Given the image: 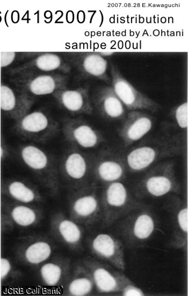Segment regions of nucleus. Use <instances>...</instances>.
<instances>
[{
	"instance_id": "nucleus-1",
	"label": "nucleus",
	"mask_w": 188,
	"mask_h": 296,
	"mask_svg": "<svg viewBox=\"0 0 188 296\" xmlns=\"http://www.w3.org/2000/svg\"><path fill=\"white\" fill-rule=\"evenodd\" d=\"M185 145V134L171 131L166 125L159 134L131 150L124 157L125 163L131 172H142L161 161L179 157L184 152Z\"/></svg>"
},
{
	"instance_id": "nucleus-2",
	"label": "nucleus",
	"mask_w": 188,
	"mask_h": 296,
	"mask_svg": "<svg viewBox=\"0 0 188 296\" xmlns=\"http://www.w3.org/2000/svg\"><path fill=\"white\" fill-rule=\"evenodd\" d=\"M116 224V233L124 245L136 249L144 246L153 236L158 219L150 207L142 204Z\"/></svg>"
},
{
	"instance_id": "nucleus-3",
	"label": "nucleus",
	"mask_w": 188,
	"mask_h": 296,
	"mask_svg": "<svg viewBox=\"0 0 188 296\" xmlns=\"http://www.w3.org/2000/svg\"><path fill=\"white\" fill-rule=\"evenodd\" d=\"M134 191L137 199L179 194L181 185L177 178L174 160H165L154 165L138 181Z\"/></svg>"
},
{
	"instance_id": "nucleus-4",
	"label": "nucleus",
	"mask_w": 188,
	"mask_h": 296,
	"mask_svg": "<svg viewBox=\"0 0 188 296\" xmlns=\"http://www.w3.org/2000/svg\"><path fill=\"white\" fill-rule=\"evenodd\" d=\"M20 157L48 193L52 196L58 195L59 163L54 156L35 144H27L21 148Z\"/></svg>"
},
{
	"instance_id": "nucleus-5",
	"label": "nucleus",
	"mask_w": 188,
	"mask_h": 296,
	"mask_svg": "<svg viewBox=\"0 0 188 296\" xmlns=\"http://www.w3.org/2000/svg\"><path fill=\"white\" fill-rule=\"evenodd\" d=\"M101 221L104 228L115 225L142 203L130 193L122 181L107 185L101 197Z\"/></svg>"
},
{
	"instance_id": "nucleus-6",
	"label": "nucleus",
	"mask_w": 188,
	"mask_h": 296,
	"mask_svg": "<svg viewBox=\"0 0 188 296\" xmlns=\"http://www.w3.org/2000/svg\"><path fill=\"white\" fill-rule=\"evenodd\" d=\"M98 191L97 186L94 184L72 191L70 206L72 220L86 226H92L101 221V198Z\"/></svg>"
},
{
	"instance_id": "nucleus-7",
	"label": "nucleus",
	"mask_w": 188,
	"mask_h": 296,
	"mask_svg": "<svg viewBox=\"0 0 188 296\" xmlns=\"http://www.w3.org/2000/svg\"><path fill=\"white\" fill-rule=\"evenodd\" d=\"M93 158L72 146L62 155L59 163V175L72 191L89 185V178L93 175Z\"/></svg>"
},
{
	"instance_id": "nucleus-8",
	"label": "nucleus",
	"mask_w": 188,
	"mask_h": 296,
	"mask_svg": "<svg viewBox=\"0 0 188 296\" xmlns=\"http://www.w3.org/2000/svg\"><path fill=\"white\" fill-rule=\"evenodd\" d=\"M111 78L112 86L127 110L151 113L160 110L159 103L135 88L115 65H111Z\"/></svg>"
},
{
	"instance_id": "nucleus-9",
	"label": "nucleus",
	"mask_w": 188,
	"mask_h": 296,
	"mask_svg": "<svg viewBox=\"0 0 188 296\" xmlns=\"http://www.w3.org/2000/svg\"><path fill=\"white\" fill-rule=\"evenodd\" d=\"M127 170L124 157L113 150H104L93 158V175L106 185L122 181Z\"/></svg>"
},
{
	"instance_id": "nucleus-10",
	"label": "nucleus",
	"mask_w": 188,
	"mask_h": 296,
	"mask_svg": "<svg viewBox=\"0 0 188 296\" xmlns=\"http://www.w3.org/2000/svg\"><path fill=\"white\" fill-rule=\"evenodd\" d=\"M19 131L25 138L36 143L48 142L60 132L58 124L40 112L25 117L20 123Z\"/></svg>"
},
{
	"instance_id": "nucleus-11",
	"label": "nucleus",
	"mask_w": 188,
	"mask_h": 296,
	"mask_svg": "<svg viewBox=\"0 0 188 296\" xmlns=\"http://www.w3.org/2000/svg\"><path fill=\"white\" fill-rule=\"evenodd\" d=\"M90 244L94 256L119 271H125V246L119 238L109 234L100 233L94 237Z\"/></svg>"
},
{
	"instance_id": "nucleus-12",
	"label": "nucleus",
	"mask_w": 188,
	"mask_h": 296,
	"mask_svg": "<svg viewBox=\"0 0 188 296\" xmlns=\"http://www.w3.org/2000/svg\"><path fill=\"white\" fill-rule=\"evenodd\" d=\"M165 209L169 213L172 222L171 248L184 249L188 238V207L185 200L173 194L167 199Z\"/></svg>"
},
{
	"instance_id": "nucleus-13",
	"label": "nucleus",
	"mask_w": 188,
	"mask_h": 296,
	"mask_svg": "<svg viewBox=\"0 0 188 296\" xmlns=\"http://www.w3.org/2000/svg\"><path fill=\"white\" fill-rule=\"evenodd\" d=\"M62 132L71 146L78 149H95L106 142L100 131L80 120L66 121L62 126Z\"/></svg>"
},
{
	"instance_id": "nucleus-14",
	"label": "nucleus",
	"mask_w": 188,
	"mask_h": 296,
	"mask_svg": "<svg viewBox=\"0 0 188 296\" xmlns=\"http://www.w3.org/2000/svg\"><path fill=\"white\" fill-rule=\"evenodd\" d=\"M154 123L153 117L146 112L130 111L118 130L123 147L128 148L143 139L152 129Z\"/></svg>"
},
{
	"instance_id": "nucleus-15",
	"label": "nucleus",
	"mask_w": 188,
	"mask_h": 296,
	"mask_svg": "<svg viewBox=\"0 0 188 296\" xmlns=\"http://www.w3.org/2000/svg\"><path fill=\"white\" fill-rule=\"evenodd\" d=\"M83 264L90 272L94 285L101 294H119L124 274L110 264L88 258Z\"/></svg>"
},
{
	"instance_id": "nucleus-16",
	"label": "nucleus",
	"mask_w": 188,
	"mask_h": 296,
	"mask_svg": "<svg viewBox=\"0 0 188 296\" xmlns=\"http://www.w3.org/2000/svg\"><path fill=\"white\" fill-rule=\"evenodd\" d=\"M53 222L55 231L61 241L73 251H81L83 231L80 225L61 214H56Z\"/></svg>"
},
{
	"instance_id": "nucleus-17",
	"label": "nucleus",
	"mask_w": 188,
	"mask_h": 296,
	"mask_svg": "<svg viewBox=\"0 0 188 296\" xmlns=\"http://www.w3.org/2000/svg\"><path fill=\"white\" fill-rule=\"evenodd\" d=\"M97 106L103 117L109 120L123 121L127 116V109L112 86L106 87L99 93Z\"/></svg>"
},
{
	"instance_id": "nucleus-18",
	"label": "nucleus",
	"mask_w": 188,
	"mask_h": 296,
	"mask_svg": "<svg viewBox=\"0 0 188 296\" xmlns=\"http://www.w3.org/2000/svg\"><path fill=\"white\" fill-rule=\"evenodd\" d=\"M95 287L91 274L83 263L78 264L68 283L66 294L72 296L90 295Z\"/></svg>"
},
{
	"instance_id": "nucleus-19",
	"label": "nucleus",
	"mask_w": 188,
	"mask_h": 296,
	"mask_svg": "<svg viewBox=\"0 0 188 296\" xmlns=\"http://www.w3.org/2000/svg\"><path fill=\"white\" fill-rule=\"evenodd\" d=\"M70 262L68 259H61L56 262L45 263L40 270L41 279L49 287L58 286L69 277Z\"/></svg>"
},
{
	"instance_id": "nucleus-20",
	"label": "nucleus",
	"mask_w": 188,
	"mask_h": 296,
	"mask_svg": "<svg viewBox=\"0 0 188 296\" xmlns=\"http://www.w3.org/2000/svg\"><path fill=\"white\" fill-rule=\"evenodd\" d=\"M60 100L66 110L72 112L90 113L92 110L85 91H65L61 93Z\"/></svg>"
},
{
	"instance_id": "nucleus-21",
	"label": "nucleus",
	"mask_w": 188,
	"mask_h": 296,
	"mask_svg": "<svg viewBox=\"0 0 188 296\" xmlns=\"http://www.w3.org/2000/svg\"><path fill=\"white\" fill-rule=\"evenodd\" d=\"M9 192L13 198L23 203H36L43 200L39 190L29 182L14 181L9 186Z\"/></svg>"
},
{
	"instance_id": "nucleus-22",
	"label": "nucleus",
	"mask_w": 188,
	"mask_h": 296,
	"mask_svg": "<svg viewBox=\"0 0 188 296\" xmlns=\"http://www.w3.org/2000/svg\"><path fill=\"white\" fill-rule=\"evenodd\" d=\"M52 252V247L48 242L38 240L27 246L24 257L28 263L39 264L46 261L51 256Z\"/></svg>"
},
{
	"instance_id": "nucleus-23",
	"label": "nucleus",
	"mask_w": 188,
	"mask_h": 296,
	"mask_svg": "<svg viewBox=\"0 0 188 296\" xmlns=\"http://www.w3.org/2000/svg\"><path fill=\"white\" fill-rule=\"evenodd\" d=\"M83 68L88 74L97 77L103 78L108 81H111V78L107 75L108 64L103 57L98 54L88 55L83 63Z\"/></svg>"
},
{
	"instance_id": "nucleus-24",
	"label": "nucleus",
	"mask_w": 188,
	"mask_h": 296,
	"mask_svg": "<svg viewBox=\"0 0 188 296\" xmlns=\"http://www.w3.org/2000/svg\"><path fill=\"white\" fill-rule=\"evenodd\" d=\"M38 210L28 206L19 205L15 207L12 213L14 221L19 225L29 227L36 224L40 217Z\"/></svg>"
},
{
	"instance_id": "nucleus-25",
	"label": "nucleus",
	"mask_w": 188,
	"mask_h": 296,
	"mask_svg": "<svg viewBox=\"0 0 188 296\" xmlns=\"http://www.w3.org/2000/svg\"><path fill=\"white\" fill-rule=\"evenodd\" d=\"M56 88L55 81L50 76H40L32 82L30 85V90L37 96L51 94Z\"/></svg>"
},
{
	"instance_id": "nucleus-26",
	"label": "nucleus",
	"mask_w": 188,
	"mask_h": 296,
	"mask_svg": "<svg viewBox=\"0 0 188 296\" xmlns=\"http://www.w3.org/2000/svg\"><path fill=\"white\" fill-rule=\"evenodd\" d=\"M172 120L174 122L173 125L170 126L172 128L180 129L184 131L188 127V103L186 101L181 103L172 109L170 112Z\"/></svg>"
},
{
	"instance_id": "nucleus-27",
	"label": "nucleus",
	"mask_w": 188,
	"mask_h": 296,
	"mask_svg": "<svg viewBox=\"0 0 188 296\" xmlns=\"http://www.w3.org/2000/svg\"><path fill=\"white\" fill-rule=\"evenodd\" d=\"M61 64L59 57L54 54H45L38 57L36 65L38 68L45 71L58 69Z\"/></svg>"
},
{
	"instance_id": "nucleus-28",
	"label": "nucleus",
	"mask_w": 188,
	"mask_h": 296,
	"mask_svg": "<svg viewBox=\"0 0 188 296\" xmlns=\"http://www.w3.org/2000/svg\"><path fill=\"white\" fill-rule=\"evenodd\" d=\"M0 106L2 110L12 111L16 106V98L13 91L7 86L0 87Z\"/></svg>"
},
{
	"instance_id": "nucleus-29",
	"label": "nucleus",
	"mask_w": 188,
	"mask_h": 296,
	"mask_svg": "<svg viewBox=\"0 0 188 296\" xmlns=\"http://www.w3.org/2000/svg\"><path fill=\"white\" fill-rule=\"evenodd\" d=\"M119 294L123 296H144L143 291L124 274Z\"/></svg>"
},
{
	"instance_id": "nucleus-30",
	"label": "nucleus",
	"mask_w": 188,
	"mask_h": 296,
	"mask_svg": "<svg viewBox=\"0 0 188 296\" xmlns=\"http://www.w3.org/2000/svg\"><path fill=\"white\" fill-rule=\"evenodd\" d=\"M14 52H1L0 53V66L5 67L11 64L14 60Z\"/></svg>"
},
{
	"instance_id": "nucleus-31",
	"label": "nucleus",
	"mask_w": 188,
	"mask_h": 296,
	"mask_svg": "<svg viewBox=\"0 0 188 296\" xmlns=\"http://www.w3.org/2000/svg\"><path fill=\"white\" fill-rule=\"evenodd\" d=\"M11 269V266L8 260L6 258L0 259V278L3 279L7 276Z\"/></svg>"
},
{
	"instance_id": "nucleus-32",
	"label": "nucleus",
	"mask_w": 188,
	"mask_h": 296,
	"mask_svg": "<svg viewBox=\"0 0 188 296\" xmlns=\"http://www.w3.org/2000/svg\"><path fill=\"white\" fill-rule=\"evenodd\" d=\"M0 109H1V106H0ZM0 121H1V118H0Z\"/></svg>"
}]
</instances>
